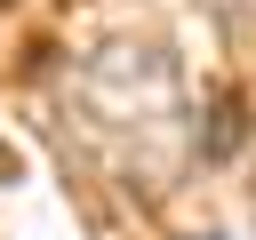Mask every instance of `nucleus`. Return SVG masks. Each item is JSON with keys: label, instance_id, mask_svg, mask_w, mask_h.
I'll use <instances>...</instances> for the list:
<instances>
[]
</instances>
